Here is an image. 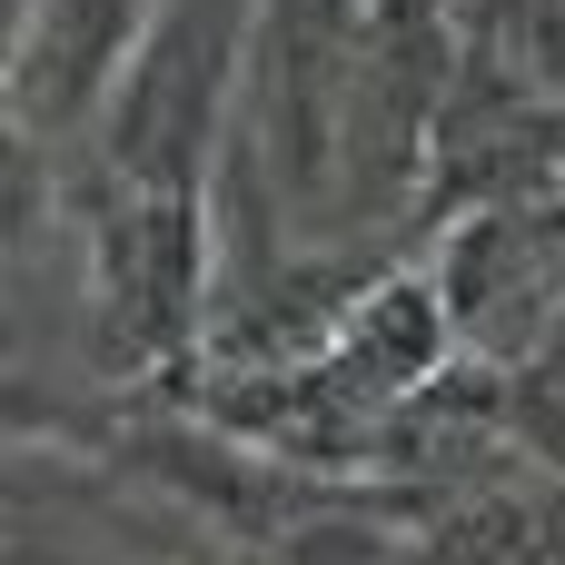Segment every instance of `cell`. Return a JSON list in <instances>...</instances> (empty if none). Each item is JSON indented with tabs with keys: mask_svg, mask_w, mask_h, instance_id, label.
<instances>
[{
	"mask_svg": "<svg viewBox=\"0 0 565 565\" xmlns=\"http://www.w3.org/2000/svg\"><path fill=\"white\" fill-rule=\"evenodd\" d=\"M248 40L258 0H159L109 109L89 119V159L139 189H209L228 149V99L248 89Z\"/></svg>",
	"mask_w": 565,
	"mask_h": 565,
	"instance_id": "cell-1",
	"label": "cell"
},
{
	"mask_svg": "<svg viewBox=\"0 0 565 565\" xmlns=\"http://www.w3.org/2000/svg\"><path fill=\"white\" fill-rule=\"evenodd\" d=\"M546 189H565V89L546 79V70H526L516 50L467 40L457 89H447L437 139H427L417 218L447 228V218H467V209L546 199Z\"/></svg>",
	"mask_w": 565,
	"mask_h": 565,
	"instance_id": "cell-2",
	"label": "cell"
},
{
	"mask_svg": "<svg viewBox=\"0 0 565 565\" xmlns=\"http://www.w3.org/2000/svg\"><path fill=\"white\" fill-rule=\"evenodd\" d=\"M367 10L377 0H258V40H248V139L268 149L278 189L308 199L338 169L348 139V89H358V50H367Z\"/></svg>",
	"mask_w": 565,
	"mask_h": 565,
	"instance_id": "cell-3",
	"label": "cell"
},
{
	"mask_svg": "<svg viewBox=\"0 0 565 565\" xmlns=\"http://www.w3.org/2000/svg\"><path fill=\"white\" fill-rule=\"evenodd\" d=\"M427 268L447 288V318H457L467 358L536 367L546 338H556V318H565V189L447 218Z\"/></svg>",
	"mask_w": 565,
	"mask_h": 565,
	"instance_id": "cell-4",
	"label": "cell"
},
{
	"mask_svg": "<svg viewBox=\"0 0 565 565\" xmlns=\"http://www.w3.org/2000/svg\"><path fill=\"white\" fill-rule=\"evenodd\" d=\"M149 20H159V0H30L20 10V60H10L20 139H79L109 109Z\"/></svg>",
	"mask_w": 565,
	"mask_h": 565,
	"instance_id": "cell-5",
	"label": "cell"
},
{
	"mask_svg": "<svg viewBox=\"0 0 565 565\" xmlns=\"http://www.w3.org/2000/svg\"><path fill=\"white\" fill-rule=\"evenodd\" d=\"M526 377H546V387H565V318H556V338H546V358H536Z\"/></svg>",
	"mask_w": 565,
	"mask_h": 565,
	"instance_id": "cell-6",
	"label": "cell"
}]
</instances>
